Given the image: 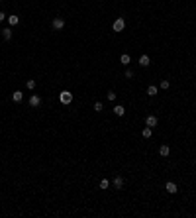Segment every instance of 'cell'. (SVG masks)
Wrapping results in <instances>:
<instances>
[{
  "instance_id": "obj_1",
  "label": "cell",
  "mask_w": 196,
  "mask_h": 218,
  "mask_svg": "<svg viewBox=\"0 0 196 218\" xmlns=\"http://www.w3.org/2000/svg\"><path fill=\"white\" fill-rule=\"evenodd\" d=\"M59 102L61 104H71L73 102V93L71 90H61L59 93Z\"/></svg>"
},
{
  "instance_id": "obj_2",
  "label": "cell",
  "mask_w": 196,
  "mask_h": 218,
  "mask_svg": "<svg viewBox=\"0 0 196 218\" xmlns=\"http://www.w3.org/2000/svg\"><path fill=\"white\" fill-rule=\"evenodd\" d=\"M124 28H126V20H124V18H116L114 24H112V30L120 34V31H124Z\"/></svg>"
},
{
  "instance_id": "obj_3",
  "label": "cell",
  "mask_w": 196,
  "mask_h": 218,
  "mask_svg": "<svg viewBox=\"0 0 196 218\" xmlns=\"http://www.w3.org/2000/svg\"><path fill=\"white\" fill-rule=\"evenodd\" d=\"M51 28H53V30H63V28H65V20H63L61 16L53 18V22H51Z\"/></svg>"
},
{
  "instance_id": "obj_4",
  "label": "cell",
  "mask_w": 196,
  "mask_h": 218,
  "mask_svg": "<svg viewBox=\"0 0 196 218\" xmlns=\"http://www.w3.org/2000/svg\"><path fill=\"white\" fill-rule=\"evenodd\" d=\"M124 183H126V181H124V177H122V175H116L114 181H112V185H114L116 191H122V189H124Z\"/></svg>"
},
{
  "instance_id": "obj_5",
  "label": "cell",
  "mask_w": 196,
  "mask_h": 218,
  "mask_svg": "<svg viewBox=\"0 0 196 218\" xmlns=\"http://www.w3.org/2000/svg\"><path fill=\"white\" fill-rule=\"evenodd\" d=\"M30 106H31V108L41 106V97H39V94H31V97H30Z\"/></svg>"
},
{
  "instance_id": "obj_6",
  "label": "cell",
  "mask_w": 196,
  "mask_h": 218,
  "mask_svg": "<svg viewBox=\"0 0 196 218\" xmlns=\"http://www.w3.org/2000/svg\"><path fill=\"white\" fill-rule=\"evenodd\" d=\"M159 124V118H157V116H147V118H145V126H149V128H155V126Z\"/></svg>"
},
{
  "instance_id": "obj_7",
  "label": "cell",
  "mask_w": 196,
  "mask_h": 218,
  "mask_svg": "<svg viewBox=\"0 0 196 218\" xmlns=\"http://www.w3.org/2000/svg\"><path fill=\"white\" fill-rule=\"evenodd\" d=\"M165 191H167V193H171V195H174V193H177V183H173V181H169V183L165 185Z\"/></svg>"
},
{
  "instance_id": "obj_8",
  "label": "cell",
  "mask_w": 196,
  "mask_h": 218,
  "mask_svg": "<svg viewBox=\"0 0 196 218\" xmlns=\"http://www.w3.org/2000/svg\"><path fill=\"white\" fill-rule=\"evenodd\" d=\"M141 136H143V140H149V138L153 136V128H149V126H145V128L141 130Z\"/></svg>"
},
{
  "instance_id": "obj_9",
  "label": "cell",
  "mask_w": 196,
  "mask_h": 218,
  "mask_svg": "<svg viewBox=\"0 0 196 218\" xmlns=\"http://www.w3.org/2000/svg\"><path fill=\"white\" fill-rule=\"evenodd\" d=\"M12 100H14V102H22V100H24L22 90H14V93H12Z\"/></svg>"
},
{
  "instance_id": "obj_10",
  "label": "cell",
  "mask_w": 196,
  "mask_h": 218,
  "mask_svg": "<svg viewBox=\"0 0 196 218\" xmlns=\"http://www.w3.org/2000/svg\"><path fill=\"white\" fill-rule=\"evenodd\" d=\"M139 65H141V67H149V65H151L149 55H141V57H139Z\"/></svg>"
},
{
  "instance_id": "obj_11",
  "label": "cell",
  "mask_w": 196,
  "mask_h": 218,
  "mask_svg": "<svg viewBox=\"0 0 196 218\" xmlns=\"http://www.w3.org/2000/svg\"><path fill=\"white\" fill-rule=\"evenodd\" d=\"M169 153H171V147H169V146H161V147H159V155H161V157H167Z\"/></svg>"
},
{
  "instance_id": "obj_12",
  "label": "cell",
  "mask_w": 196,
  "mask_h": 218,
  "mask_svg": "<svg viewBox=\"0 0 196 218\" xmlns=\"http://www.w3.org/2000/svg\"><path fill=\"white\" fill-rule=\"evenodd\" d=\"M12 31H14L12 28H4V30H2V38L6 39V41H8V39H12Z\"/></svg>"
},
{
  "instance_id": "obj_13",
  "label": "cell",
  "mask_w": 196,
  "mask_h": 218,
  "mask_svg": "<svg viewBox=\"0 0 196 218\" xmlns=\"http://www.w3.org/2000/svg\"><path fill=\"white\" fill-rule=\"evenodd\" d=\"M114 114H116V116H124V114H126V108H124L122 104H116V106H114Z\"/></svg>"
},
{
  "instance_id": "obj_14",
  "label": "cell",
  "mask_w": 196,
  "mask_h": 218,
  "mask_svg": "<svg viewBox=\"0 0 196 218\" xmlns=\"http://www.w3.org/2000/svg\"><path fill=\"white\" fill-rule=\"evenodd\" d=\"M157 93H159V88L155 87V84H149V87H147V97H155Z\"/></svg>"
},
{
  "instance_id": "obj_15",
  "label": "cell",
  "mask_w": 196,
  "mask_h": 218,
  "mask_svg": "<svg viewBox=\"0 0 196 218\" xmlns=\"http://www.w3.org/2000/svg\"><path fill=\"white\" fill-rule=\"evenodd\" d=\"M8 24H10V26H18V24H20V16H14V14L8 16Z\"/></svg>"
},
{
  "instance_id": "obj_16",
  "label": "cell",
  "mask_w": 196,
  "mask_h": 218,
  "mask_svg": "<svg viewBox=\"0 0 196 218\" xmlns=\"http://www.w3.org/2000/svg\"><path fill=\"white\" fill-rule=\"evenodd\" d=\"M120 63H122V65H130V63H131V57L128 55V53H124V55L120 57Z\"/></svg>"
},
{
  "instance_id": "obj_17",
  "label": "cell",
  "mask_w": 196,
  "mask_h": 218,
  "mask_svg": "<svg viewBox=\"0 0 196 218\" xmlns=\"http://www.w3.org/2000/svg\"><path fill=\"white\" fill-rule=\"evenodd\" d=\"M98 187L102 189V191H106V189H110V181H108V179H102V181H100V183H98Z\"/></svg>"
},
{
  "instance_id": "obj_18",
  "label": "cell",
  "mask_w": 196,
  "mask_h": 218,
  "mask_svg": "<svg viewBox=\"0 0 196 218\" xmlns=\"http://www.w3.org/2000/svg\"><path fill=\"white\" fill-rule=\"evenodd\" d=\"M116 97H118V94H116L114 90H108V94H106V98H108L110 102H114V100H116Z\"/></svg>"
},
{
  "instance_id": "obj_19",
  "label": "cell",
  "mask_w": 196,
  "mask_h": 218,
  "mask_svg": "<svg viewBox=\"0 0 196 218\" xmlns=\"http://www.w3.org/2000/svg\"><path fill=\"white\" fill-rule=\"evenodd\" d=\"M102 108H104V104L100 102V100H96V102H94V110H96V112H102Z\"/></svg>"
},
{
  "instance_id": "obj_20",
  "label": "cell",
  "mask_w": 196,
  "mask_h": 218,
  "mask_svg": "<svg viewBox=\"0 0 196 218\" xmlns=\"http://www.w3.org/2000/svg\"><path fill=\"white\" fill-rule=\"evenodd\" d=\"M26 87H28L30 90H34V88H35V79H30V81L26 83Z\"/></svg>"
},
{
  "instance_id": "obj_21",
  "label": "cell",
  "mask_w": 196,
  "mask_h": 218,
  "mask_svg": "<svg viewBox=\"0 0 196 218\" xmlns=\"http://www.w3.org/2000/svg\"><path fill=\"white\" fill-rule=\"evenodd\" d=\"M169 87H171V83H169L167 79H163V81H161V88H163V90H167Z\"/></svg>"
},
{
  "instance_id": "obj_22",
  "label": "cell",
  "mask_w": 196,
  "mask_h": 218,
  "mask_svg": "<svg viewBox=\"0 0 196 218\" xmlns=\"http://www.w3.org/2000/svg\"><path fill=\"white\" fill-rule=\"evenodd\" d=\"M134 75H135V73L131 71V69H126V79H134Z\"/></svg>"
},
{
  "instance_id": "obj_23",
  "label": "cell",
  "mask_w": 196,
  "mask_h": 218,
  "mask_svg": "<svg viewBox=\"0 0 196 218\" xmlns=\"http://www.w3.org/2000/svg\"><path fill=\"white\" fill-rule=\"evenodd\" d=\"M4 20H8V16L4 14V12H0V22H4Z\"/></svg>"
},
{
  "instance_id": "obj_24",
  "label": "cell",
  "mask_w": 196,
  "mask_h": 218,
  "mask_svg": "<svg viewBox=\"0 0 196 218\" xmlns=\"http://www.w3.org/2000/svg\"><path fill=\"white\" fill-rule=\"evenodd\" d=\"M0 2H2V0H0Z\"/></svg>"
}]
</instances>
